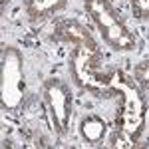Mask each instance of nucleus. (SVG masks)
I'll return each mask as SVG.
<instances>
[{"instance_id":"7ed1b4c3","label":"nucleus","mask_w":149,"mask_h":149,"mask_svg":"<svg viewBox=\"0 0 149 149\" xmlns=\"http://www.w3.org/2000/svg\"><path fill=\"white\" fill-rule=\"evenodd\" d=\"M84 6L92 16L93 24L97 26L103 42L109 44L113 50L127 52L135 48V38L125 28L121 16L111 8L107 0H84Z\"/></svg>"},{"instance_id":"f03ea898","label":"nucleus","mask_w":149,"mask_h":149,"mask_svg":"<svg viewBox=\"0 0 149 149\" xmlns=\"http://www.w3.org/2000/svg\"><path fill=\"white\" fill-rule=\"evenodd\" d=\"M100 48L97 44L90 46H74L70 56V74L72 80L80 86L81 90H88L93 93L109 92V86L113 80V72L103 74L100 72Z\"/></svg>"},{"instance_id":"f257e3e1","label":"nucleus","mask_w":149,"mask_h":149,"mask_svg":"<svg viewBox=\"0 0 149 149\" xmlns=\"http://www.w3.org/2000/svg\"><path fill=\"white\" fill-rule=\"evenodd\" d=\"M109 90L121 93L119 133H115V139L123 141L121 145H133V141L139 137V133L143 129V121H145V97L141 95L137 86L127 80L121 72L113 74Z\"/></svg>"},{"instance_id":"1a4fd4ad","label":"nucleus","mask_w":149,"mask_h":149,"mask_svg":"<svg viewBox=\"0 0 149 149\" xmlns=\"http://www.w3.org/2000/svg\"><path fill=\"white\" fill-rule=\"evenodd\" d=\"M133 78H135V81H137L141 88L149 90V62H141V64L135 66Z\"/></svg>"},{"instance_id":"6e6552de","label":"nucleus","mask_w":149,"mask_h":149,"mask_svg":"<svg viewBox=\"0 0 149 149\" xmlns=\"http://www.w3.org/2000/svg\"><path fill=\"white\" fill-rule=\"evenodd\" d=\"M80 133L88 143H97L105 133V121L97 115H86L80 121Z\"/></svg>"},{"instance_id":"9d476101","label":"nucleus","mask_w":149,"mask_h":149,"mask_svg":"<svg viewBox=\"0 0 149 149\" xmlns=\"http://www.w3.org/2000/svg\"><path fill=\"white\" fill-rule=\"evenodd\" d=\"M131 10H133V16L143 20V18H149V0H127Z\"/></svg>"},{"instance_id":"9b49d317","label":"nucleus","mask_w":149,"mask_h":149,"mask_svg":"<svg viewBox=\"0 0 149 149\" xmlns=\"http://www.w3.org/2000/svg\"><path fill=\"white\" fill-rule=\"evenodd\" d=\"M8 2H10V0H2V10H4V6H6Z\"/></svg>"},{"instance_id":"20e7f679","label":"nucleus","mask_w":149,"mask_h":149,"mask_svg":"<svg viewBox=\"0 0 149 149\" xmlns=\"http://www.w3.org/2000/svg\"><path fill=\"white\" fill-rule=\"evenodd\" d=\"M24 100V72L22 54L12 46L2 50L0 66V105L4 111H14Z\"/></svg>"},{"instance_id":"39448f33","label":"nucleus","mask_w":149,"mask_h":149,"mask_svg":"<svg viewBox=\"0 0 149 149\" xmlns=\"http://www.w3.org/2000/svg\"><path fill=\"white\" fill-rule=\"evenodd\" d=\"M44 102H46L50 121L60 135L70 131V117H72V95L68 86L58 78H52L44 84Z\"/></svg>"},{"instance_id":"0eeeda50","label":"nucleus","mask_w":149,"mask_h":149,"mask_svg":"<svg viewBox=\"0 0 149 149\" xmlns=\"http://www.w3.org/2000/svg\"><path fill=\"white\" fill-rule=\"evenodd\" d=\"M66 6V0H26V14L32 22L46 20Z\"/></svg>"},{"instance_id":"423d86ee","label":"nucleus","mask_w":149,"mask_h":149,"mask_svg":"<svg viewBox=\"0 0 149 149\" xmlns=\"http://www.w3.org/2000/svg\"><path fill=\"white\" fill-rule=\"evenodd\" d=\"M56 38L64 40L72 46H90V44H97L88 32L86 26H81L76 20H64L56 26Z\"/></svg>"}]
</instances>
